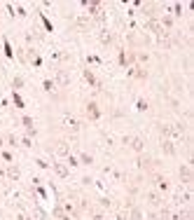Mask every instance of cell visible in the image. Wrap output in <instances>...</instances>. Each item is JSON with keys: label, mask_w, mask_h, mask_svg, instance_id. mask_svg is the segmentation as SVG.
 <instances>
[{"label": "cell", "mask_w": 194, "mask_h": 220, "mask_svg": "<svg viewBox=\"0 0 194 220\" xmlns=\"http://www.w3.org/2000/svg\"><path fill=\"white\" fill-rule=\"evenodd\" d=\"M56 152H59V155H68V145H66V143H59Z\"/></svg>", "instance_id": "277c9868"}, {"label": "cell", "mask_w": 194, "mask_h": 220, "mask_svg": "<svg viewBox=\"0 0 194 220\" xmlns=\"http://www.w3.org/2000/svg\"><path fill=\"white\" fill-rule=\"evenodd\" d=\"M56 173H59V176H66V173H68V169L63 166V164H56Z\"/></svg>", "instance_id": "5b68a950"}, {"label": "cell", "mask_w": 194, "mask_h": 220, "mask_svg": "<svg viewBox=\"0 0 194 220\" xmlns=\"http://www.w3.org/2000/svg\"><path fill=\"white\" fill-rule=\"evenodd\" d=\"M180 178H182V183H192V171H189L187 166H182L180 169Z\"/></svg>", "instance_id": "6da1fadb"}, {"label": "cell", "mask_w": 194, "mask_h": 220, "mask_svg": "<svg viewBox=\"0 0 194 220\" xmlns=\"http://www.w3.org/2000/svg\"><path fill=\"white\" fill-rule=\"evenodd\" d=\"M131 143H134V150H143V140L141 138H134Z\"/></svg>", "instance_id": "8992f818"}, {"label": "cell", "mask_w": 194, "mask_h": 220, "mask_svg": "<svg viewBox=\"0 0 194 220\" xmlns=\"http://www.w3.org/2000/svg\"><path fill=\"white\" fill-rule=\"evenodd\" d=\"M164 152H168V155H173V143H164Z\"/></svg>", "instance_id": "52a82bcc"}, {"label": "cell", "mask_w": 194, "mask_h": 220, "mask_svg": "<svg viewBox=\"0 0 194 220\" xmlns=\"http://www.w3.org/2000/svg\"><path fill=\"white\" fill-rule=\"evenodd\" d=\"M89 110H87V113H89V117H91V120H96V117H98V108H96V103H89Z\"/></svg>", "instance_id": "7a4b0ae2"}, {"label": "cell", "mask_w": 194, "mask_h": 220, "mask_svg": "<svg viewBox=\"0 0 194 220\" xmlns=\"http://www.w3.org/2000/svg\"><path fill=\"white\" fill-rule=\"evenodd\" d=\"M7 176H9V178H19V169H16V166H9V169H7Z\"/></svg>", "instance_id": "3957f363"}]
</instances>
